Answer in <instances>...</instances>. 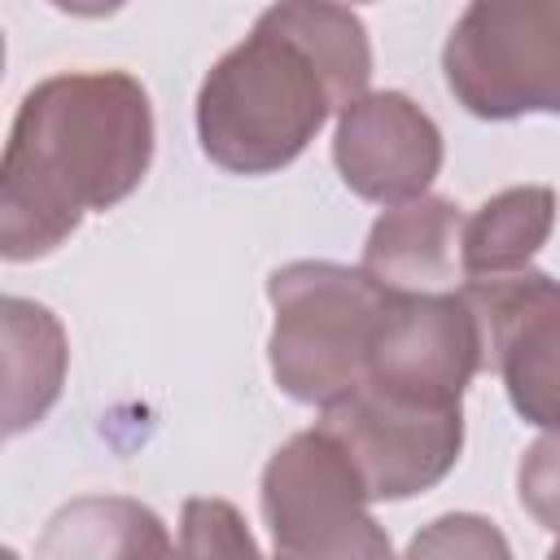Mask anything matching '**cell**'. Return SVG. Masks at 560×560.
Segmentation results:
<instances>
[{
    "label": "cell",
    "instance_id": "9",
    "mask_svg": "<svg viewBox=\"0 0 560 560\" xmlns=\"http://www.w3.org/2000/svg\"><path fill=\"white\" fill-rule=\"evenodd\" d=\"M332 162L341 184L376 206L424 197L442 171L438 122L402 92H363L337 114Z\"/></svg>",
    "mask_w": 560,
    "mask_h": 560
},
{
    "label": "cell",
    "instance_id": "15",
    "mask_svg": "<svg viewBox=\"0 0 560 560\" xmlns=\"http://www.w3.org/2000/svg\"><path fill=\"white\" fill-rule=\"evenodd\" d=\"M516 494H521V508H525L547 534L560 538V429H547V433L521 455Z\"/></svg>",
    "mask_w": 560,
    "mask_h": 560
},
{
    "label": "cell",
    "instance_id": "8",
    "mask_svg": "<svg viewBox=\"0 0 560 560\" xmlns=\"http://www.w3.org/2000/svg\"><path fill=\"white\" fill-rule=\"evenodd\" d=\"M459 289L481 319L486 368L499 372L516 416L534 429H560V280L525 267Z\"/></svg>",
    "mask_w": 560,
    "mask_h": 560
},
{
    "label": "cell",
    "instance_id": "14",
    "mask_svg": "<svg viewBox=\"0 0 560 560\" xmlns=\"http://www.w3.org/2000/svg\"><path fill=\"white\" fill-rule=\"evenodd\" d=\"M179 551L188 556H254V538L241 512L223 499H188L179 521Z\"/></svg>",
    "mask_w": 560,
    "mask_h": 560
},
{
    "label": "cell",
    "instance_id": "4",
    "mask_svg": "<svg viewBox=\"0 0 560 560\" xmlns=\"http://www.w3.org/2000/svg\"><path fill=\"white\" fill-rule=\"evenodd\" d=\"M442 74L472 118L560 114V0H468L442 44Z\"/></svg>",
    "mask_w": 560,
    "mask_h": 560
},
{
    "label": "cell",
    "instance_id": "1",
    "mask_svg": "<svg viewBox=\"0 0 560 560\" xmlns=\"http://www.w3.org/2000/svg\"><path fill=\"white\" fill-rule=\"evenodd\" d=\"M153 162V105L127 70H66L35 83L0 166V254L35 262L88 210L127 201Z\"/></svg>",
    "mask_w": 560,
    "mask_h": 560
},
{
    "label": "cell",
    "instance_id": "5",
    "mask_svg": "<svg viewBox=\"0 0 560 560\" xmlns=\"http://www.w3.org/2000/svg\"><path fill=\"white\" fill-rule=\"evenodd\" d=\"M262 521L276 556L293 560H376L389 534L372 516V494L328 429L293 433L262 468Z\"/></svg>",
    "mask_w": 560,
    "mask_h": 560
},
{
    "label": "cell",
    "instance_id": "18",
    "mask_svg": "<svg viewBox=\"0 0 560 560\" xmlns=\"http://www.w3.org/2000/svg\"><path fill=\"white\" fill-rule=\"evenodd\" d=\"M551 556H560V538H556V542H551Z\"/></svg>",
    "mask_w": 560,
    "mask_h": 560
},
{
    "label": "cell",
    "instance_id": "12",
    "mask_svg": "<svg viewBox=\"0 0 560 560\" xmlns=\"http://www.w3.org/2000/svg\"><path fill=\"white\" fill-rule=\"evenodd\" d=\"M556 228V192L547 184H516L481 201L464 219L459 267L464 280L525 271Z\"/></svg>",
    "mask_w": 560,
    "mask_h": 560
},
{
    "label": "cell",
    "instance_id": "17",
    "mask_svg": "<svg viewBox=\"0 0 560 560\" xmlns=\"http://www.w3.org/2000/svg\"><path fill=\"white\" fill-rule=\"evenodd\" d=\"M52 9H61V13H70V18H109V13H118L127 0H48Z\"/></svg>",
    "mask_w": 560,
    "mask_h": 560
},
{
    "label": "cell",
    "instance_id": "16",
    "mask_svg": "<svg viewBox=\"0 0 560 560\" xmlns=\"http://www.w3.org/2000/svg\"><path fill=\"white\" fill-rule=\"evenodd\" d=\"M407 556H512V547L494 529V521L472 512H451L438 516L424 534H416Z\"/></svg>",
    "mask_w": 560,
    "mask_h": 560
},
{
    "label": "cell",
    "instance_id": "3",
    "mask_svg": "<svg viewBox=\"0 0 560 560\" xmlns=\"http://www.w3.org/2000/svg\"><path fill=\"white\" fill-rule=\"evenodd\" d=\"M267 298L276 311L267 359L280 394L306 407L346 398L368 372L385 289L363 267L302 258L267 276Z\"/></svg>",
    "mask_w": 560,
    "mask_h": 560
},
{
    "label": "cell",
    "instance_id": "7",
    "mask_svg": "<svg viewBox=\"0 0 560 560\" xmlns=\"http://www.w3.org/2000/svg\"><path fill=\"white\" fill-rule=\"evenodd\" d=\"M319 429L341 442L372 503L433 490L464 451V407H429L372 385H354L346 398L319 407Z\"/></svg>",
    "mask_w": 560,
    "mask_h": 560
},
{
    "label": "cell",
    "instance_id": "10",
    "mask_svg": "<svg viewBox=\"0 0 560 560\" xmlns=\"http://www.w3.org/2000/svg\"><path fill=\"white\" fill-rule=\"evenodd\" d=\"M459 236L464 214L446 197H411L385 206L363 241V271L389 293H438L459 289Z\"/></svg>",
    "mask_w": 560,
    "mask_h": 560
},
{
    "label": "cell",
    "instance_id": "2",
    "mask_svg": "<svg viewBox=\"0 0 560 560\" xmlns=\"http://www.w3.org/2000/svg\"><path fill=\"white\" fill-rule=\"evenodd\" d=\"M368 26L341 0H276L197 88L201 153L228 175H276L368 92Z\"/></svg>",
    "mask_w": 560,
    "mask_h": 560
},
{
    "label": "cell",
    "instance_id": "13",
    "mask_svg": "<svg viewBox=\"0 0 560 560\" xmlns=\"http://www.w3.org/2000/svg\"><path fill=\"white\" fill-rule=\"evenodd\" d=\"M175 551L162 516L136 499H118V494H105V499H74L66 503L35 556L52 560V556H166Z\"/></svg>",
    "mask_w": 560,
    "mask_h": 560
},
{
    "label": "cell",
    "instance_id": "19",
    "mask_svg": "<svg viewBox=\"0 0 560 560\" xmlns=\"http://www.w3.org/2000/svg\"><path fill=\"white\" fill-rule=\"evenodd\" d=\"M350 4H372V0H350Z\"/></svg>",
    "mask_w": 560,
    "mask_h": 560
},
{
    "label": "cell",
    "instance_id": "11",
    "mask_svg": "<svg viewBox=\"0 0 560 560\" xmlns=\"http://www.w3.org/2000/svg\"><path fill=\"white\" fill-rule=\"evenodd\" d=\"M0 332H4V438H18L31 424H39L61 398L70 341L61 319L31 298L0 302Z\"/></svg>",
    "mask_w": 560,
    "mask_h": 560
},
{
    "label": "cell",
    "instance_id": "6",
    "mask_svg": "<svg viewBox=\"0 0 560 560\" xmlns=\"http://www.w3.org/2000/svg\"><path fill=\"white\" fill-rule=\"evenodd\" d=\"M481 368H486L481 319L464 289H438V293L385 289L368 346V372L359 385L429 407H464V389Z\"/></svg>",
    "mask_w": 560,
    "mask_h": 560
}]
</instances>
